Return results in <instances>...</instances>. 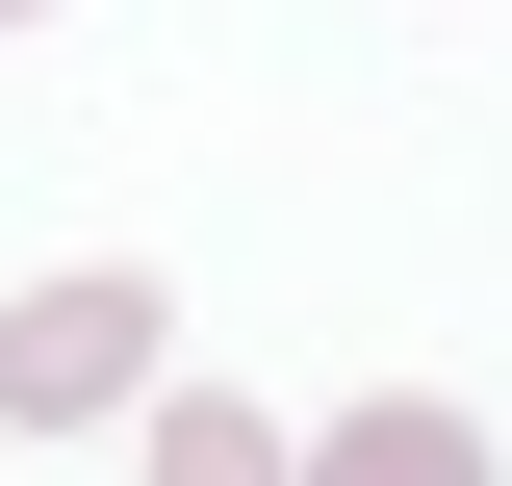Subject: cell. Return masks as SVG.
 <instances>
[{
    "mask_svg": "<svg viewBox=\"0 0 512 486\" xmlns=\"http://www.w3.org/2000/svg\"><path fill=\"white\" fill-rule=\"evenodd\" d=\"M0 26H26V0H0Z\"/></svg>",
    "mask_w": 512,
    "mask_h": 486,
    "instance_id": "obj_4",
    "label": "cell"
},
{
    "mask_svg": "<svg viewBox=\"0 0 512 486\" xmlns=\"http://www.w3.org/2000/svg\"><path fill=\"white\" fill-rule=\"evenodd\" d=\"M154 486H308V461H282V410H154Z\"/></svg>",
    "mask_w": 512,
    "mask_h": 486,
    "instance_id": "obj_3",
    "label": "cell"
},
{
    "mask_svg": "<svg viewBox=\"0 0 512 486\" xmlns=\"http://www.w3.org/2000/svg\"><path fill=\"white\" fill-rule=\"evenodd\" d=\"M128 384H154V282H128V256H103V282H26V307H0V410H26V435L128 410Z\"/></svg>",
    "mask_w": 512,
    "mask_h": 486,
    "instance_id": "obj_1",
    "label": "cell"
},
{
    "mask_svg": "<svg viewBox=\"0 0 512 486\" xmlns=\"http://www.w3.org/2000/svg\"><path fill=\"white\" fill-rule=\"evenodd\" d=\"M308 486H487V435H461V410H333Z\"/></svg>",
    "mask_w": 512,
    "mask_h": 486,
    "instance_id": "obj_2",
    "label": "cell"
}]
</instances>
